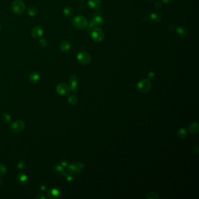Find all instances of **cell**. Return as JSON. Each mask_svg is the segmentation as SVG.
I'll list each match as a JSON object with an SVG mask.
<instances>
[{
  "label": "cell",
  "instance_id": "603a6c76",
  "mask_svg": "<svg viewBox=\"0 0 199 199\" xmlns=\"http://www.w3.org/2000/svg\"><path fill=\"white\" fill-rule=\"evenodd\" d=\"M63 13L67 17H70L73 14V10L70 7H66L64 9Z\"/></svg>",
  "mask_w": 199,
  "mask_h": 199
},
{
  "label": "cell",
  "instance_id": "52a82bcc",
  "mask_svg": "<svg viewBox=\"0 0 199 199\" xmlns=\"http://www.w3.org/2000/svg\"><path fill=\"white\" fill-rule=\"evenodd\" d=\"M25 128V123L23 121L16 120L10 124V128L14 133H19Z\"/></svg>",
  "mask_w": 199,
  "mask_h": 199
},
{
  "label": "cell",
  "instance_id": "4fadbf2b",
  "mask_svg": "<svg viewBox=\"0 0 199 199\" xmlns=\"http://www.w3.org/2000/svg\"><path fill=\"white\" fill-rule=\"evenodd\" d=\"M88 5L91 8L97 10L102 5V0H88Z\"/></svg>",
  "mask_w": 199,
  "mask_h": 199
},
{
  "label": "cell",
  "instance_id": "30bf717a",
  "mask_svg": "<svg viewBox=\"0 0 199 199\" xmlns=\"http://www.w3.org/2000/svg\"><path fill=\"white\" fill-rule=\"evenodd\" d=\"M91 24L93 27H102L104 24V19L103 18L100 16H97L92 19L91 21Z\"/></svg>",
  "mask_w": 199,
  "mask_h": 199
},
{
  "label": "cell",
  "instance_id": "4316f807",
  "mask_svg": "<svg viewBox=\"0 0 199 199\" xmlns=\"http://www.w3.org/2000/svg\"><path fill=\"white\" fill-rule=\"evenodd\" d=\"M7 173V168L4 164H0V176H4Z\"/></svg>",
  "mask_w": 199,
  "mask_h": 199
},
{
  "label": "cell",
  "instance_id": "8992f818",
  "mask_svg": "<svg viewBox=\"0 0 199 199\" xmlns=\"http://www.w3.org/2000/svg\"><path fill=\"white\" fill-rule=\"evenodd\" d=\"M77 60L82 65H88L91 61V55L86 52H81L77 55Z\"/></svg>",
  "mask_w": 199,
  "mask_h": 199
},
{
  "label": "cell",
  "instance_id": "ac0fdd59",
  "mask_svg": "<svg viewBox=\"0 0 199 199\" xmlns=\"http://www.w3.org/2000/svg\"><path fill=\"white\" fill-rule=\"evenodd\" d=\"M53 171L55 173L60 176H66L67 175V173L65 172V171L63 169V167L61 165H55L53 168Z\"/></svg>",
  "mask_w": 199,
  "mask_h": 199
},
{
  "label": "cell",
  "instance_id": "5b68a950",
  "mask_svg": "<svg viewBox=\"0 0 199 199\" xmlns=\"http://www.w3.org/2000/svg\"><path fill=\"white\" fill-rule=\"evenodd\" d=\"M91 36L94 41L99 43L103 40L104 33L101 29L94 28L91 31Z\"/></svg>",
  "mask_w": 199,
  "mask_h": 199
},
{
  "label": "cell",
  "instance_id": "9a60e30c",
  "mask_svg": "<svg viewBox=\"0 0 199 199\" xmlns=\"http://www.w3.org/2000/svg\"><path fill=\"white\" fill-rule=\"evenodd\" d=\"M188 130L192 134H196L199 133V125L198 123H193L188 126Z\"/></svg>",
  "mask_w": 199,
  "mask_h": 199
},
{
  "label": "cell",
  "instance_id": "ba28073f",
  "mask_svg": "<svg viewBox=\"0 0 199 199\" xmlns=\"http://www.w3.org/2000/svg\"><path fill=\"white\" fill-rule=\"evenodd\" d=\"M56 91L57 93L63 96L69 95L71 92L70 86L64 83H59L56 86Z\"/></svg>",
  "mask_w": 199,
  "mask_h": 199
},
{
  "label": "cell",
  "instance_id": "f35d334b",
  "mask_svg": "<svg viewBox=\"0 0 199 199\" xmlns=\"http://www.w3.org/2000/svg\"><path fill=\"white\" fill-rule=\"evenodd\" d=\"M81 1H84V0H80Z\"/></svg>",
  "mask_w": 199,
  "mask_h": 199
},
{
  "label": "cell",
  "instance_id": "74e56055",
  "mask_svg": "<svg viewBox=\"0 0 199 199\" xmlns=\"http://www.w3.org/2000/svg\"><path fill=\"white\" fill-rule=\"evenodd\" d=\"M150 1H156V0H150Z\"/></svg>",
  "mask_w": 199,
  "mask_h": 199
},
{
  "label": "cell",
  "instance_id": "7c38bea8",
  "mask_svg": "<svg viewBox=\"0 0 199 199\" xmlns=\"http://www.w3.org/2000/svg\"><path fill=\"white\" fill-rule=\"evenodd\" d=\"M43 34V30L41 27H36L32 29L31 35L32 38L35 39H37L41 38Z\"/></svg>",
  "mask_w": 199,
  "mask_h": 199
},
{
  "label": "cell",
  "instance_id": "9c48e42d",
  "mask_svg": "<svg viewBox=\"0 0 199 199\" xmlns=\"http://www.w3.org/2000/svg\"><path fill=\"white\" fill-rule=\"evenodd\" d=\"M69 83L70 84V88L71 91L75 92L78 89V84L79 83L78 77L76 75H72L69 79Z\"/></svg>",
  "mask_w": 199,
  "mask_h": 199
},
{
  "label": "cell",
  "instance_id": "8d00e7d4",
  "mask_svg": "<svg viewBox=\"0 0 199 199\" xmlns=\"http://www.w3.org/2000/svg\"><path fill=\"white\" fill-rule=\"evenodd\" d=\"M1 29H2V26H1V25L0 24V30H1Z\"/></svg>",
  "mask_w": 199,
  "mask_h": 199
},
{
  "label": "cell",
  "instance_id": "44dd1931",
  "mask_svg": "<svg viewBox=\"0 0 199 199\" xmlns=\"http://www.w3.org/2000/svg\"><path fill=\"white\" fill-rule=\"evenodd\" d=\"M150 18L151 19L152 21H153L155 22H159L161 21V16L159 14L156 13H154L151 14L150 15Z\"/></svg>",
  "mask_w": 199,
  "mask_h": 199
},
{
  "label": "cell",
  "instance_id": "ffe728a7",
  "mask_svg": "<svg viewBox=\"0 0 199 199\" xmlns=\"http://www.w3.org/2000/svg\"><path fill=\"white\" fill-rule=\"evenodd\" d=\"M187 132L185 128H180L177 131V136L181 139H184L187 136Z\"/></svg>",
  "mask_w": 199,
  "mask_h": 199
},
{
  "label": "cell",
  "instance_id": "1f68e13d",
  "mask_svg": "<svg viewBox=\"0 0 199 199\" xmlns=\"http://www.w3.org/2000/svg\"><path fill=\"white\" fill-rule=\"evenodd\" d=\"M61 166L63 167H67L68 166V162L66 161H63L61 162Z\"/></svg>",
  "mask_w": 199,
  "mask_h": 199
},
{
  "label": "cell",
  "instance_id": "4dcf8cb0",
  "mask_svg": "<svg viewBox=\"0 0 199 199\" xmlns=\"http://www.w3.org/2000/svg\"><path fill=\"white\" fill-rule=\"evenodd\" d=\"M65 177H66V179H67L68 181H72L74 179V178H73V177L72 176V175H68V174H67V175H66Z\"/></svg>",
  "mask_w": 199,
  "mask_h": 199
},
{
  "label": "cell",
  "instance_id": "e575fe53",
  "mask_svg": "<svg viewBox=\"0 0 199 199\" xmlns=\"http://www.w3.org/2000/svg\"><path fill=\"white\" fill-rule=\"evenodd\" d=\"M41 190H46V186L44 185H42L41 186Z\"/></svg>",
  "mask_w": 199,
  "mask_h": 199
},
{
  "label": "cell",
  "instance_id": "277c9868",
  "mask_svg": "<svg viewBox=\"0 0 199 199\" xmlns=\"http://www.w3.org/2000/svg\"><path fill=\"white\" fill-rule=\"evenodd\" d=\"M12 10L16 15H22L25 10L24 2L22 0H15L12 5Z\"/></svg>",
  "mask_w": 199,
  "mask_h": 199
},
{
  "label": "cell",
  "instance_id": "f1b7e54d",
  "mask_svg": "<svg viewBox=\"0 0 199 199\" xmlns=\"http://www.w3.org/2000/svg\"><path fill=\"white\" fill-rule=\"evenodd\" d=\"M39 44L42 47H44L47 45V41L45 38H42L39 41Z\"/></svg>",
  "mask_w": 199,
  "mask_h": 199
},
{
  "label": "cell",
  "instance_id": "d6a6232c",
  "mask_svg": "<svg viewBox=\"0 0 199 199\" xmlns=\"http://www.w3.org/2000/svg\"><path fill=\"white\" fill-rule=\"evenodd\" d=\"M36 199H46V197L44 196V195L42 194H39L36 197Z\"/></svg>",
  "mask_w": 199,
  "mask_h": 199
},
{
  "label": "cell",
  "instance_id": "cb8c5ba5",
  "mask_svg": "<svg viewBox=\"0 0 199 199\" xmlns=\"http://www.w3.org/2000/svg\"><path fill=\"white\" fill-rule=\"evenodd\" d=\"M27 13L29 16H35L38 13V11L35 8L33 7H29L27 9Z\"/></svg>",
  "mask_w": 199,
  "mask_h": 199
},
{
  "label": "cell",
  "instance_id": "7402d4cb",
  "mask_svg": "<svg viewBox=\"0 0 199 199\" xmlns=\"http://www.w3.org/2000/svg\"><path fill=\"white\" fill-rule=\"evenodd\" d=\"M68 102L72 106H75L78 103V98L75 95H71L68 99Z\"/></svg>",
  "mask_w": 199,
  "mask_h": 199
},
{
  "label": "cell",
  "instance_id": "83f0119b",
  "mask_svg": "<svg viewBox=\"0 0 199 199\" xmlns=\"http://www.w3.org/2000/svg\"><path fill=\"white\" fill-rule=\"evenodd\" d=\"M18 168L19 170H21L26 169V168H27V164H26L25 162L24 161H19V163L18 164Z\"/></svg>",
  "mask_w": 199,
  "mask_h": 199
},
{
  "label": "cell",
  "instance_id": "5bb4252c",
  "mask_svg": "<svg viewBox=\"0 0 199 199\" xmlns=\"http://www.w3.org/2000/svg\"><path fill=\"white\" fill-rule=\"evenodd\" d=\"M47 196L49 199H58L61 197V193L57 189H52L48 191Z\"/></svg>",
  "mask_w": 199,
  "mask_h": 199
},
{
  "label": "cell",
  "instance_id": "3957f363",
  "mask_svg": "<svg viewBox=\"0 0 199 199\" xmlns=\"http://www.w3.org/2000/svg\"><path fill=\"white\" fill-rule=\"evenodd\" d=\"M72 25L78 29H84L88 25V21L85 18L81 15L75 16L72 21Z\"/></svg>",
  "mask_w": 199,
  "mask_h": 199
},
{
  "label": "cell",
  "instance_id": "f546056e",
  "mask_svg": "<svg viewBox=\"0 0 199 199\" xmlns=\"http://www.w3.org/2000/svg\"><path fill=\"white\" fill-rule=\"evenodd\" d=\"M199 145L197 144L196 146H195L194 147V151H195V153L197 155L199 154Z\"/></svg>",
  "mask_w": 199,
  "mask_h": 199
},
{
  "label": "cell",
  "instance_id": "836d02e7",
  "mask_svg": "<svg viewBox=\"0 0 199 199\" xmlns=\"http://www.w3.org/2000/svg\"><path fill=\"white\" fill-rule=\"evenodd\" d=\"M162 1H163L164 2H165L166 4H170V3L172 2L173 0H162Z\"/></svg>",
  "mask_w": 199,
  "mask_h": 199
},
{
  "label": "cell",
  "instance_id": "6da1fadb",
  "mask_svg": "<svg viewBox=\"0 0 199 199\" xmlns=\"http://www.w3.org/2000/svg\"><path fill=\"white\" fill-rule=\"evenodd\" d=\"M151 83L150 80L147 78H144L140 80L137 84V91L142 94H145L148 92L151 88Z\"/></svg>",
  "mask_w": 199,
  "mask_h": 199
},
{
  "label": "cell",
  "instance_id": "d590c367",
  "mask_svg": "<svg viewBox=\"0 0 199 199\" xmlns=\"http://www.w3.org/2000/svg\"><path fill=\"white\" fill-rule=\"evenodd\" d=\"M2 183H3V181H2V179H0V186L2 185Z\"/></svg>",
  "mask_w": 199,
  "mask_h": 199
},
{
  "label": "cell",
  "instance_id": "7a4b0ae2",
  "mask_svg": "<svg viewBox=\"0 0 199 199\" xmlns=\"http://www.w3.org/2000/svg\"><path fill=\"white\" fill-rule=\"evenodd\" d=\"M84 164L81 162H75L68 165V171L71 175H77L83 172L84 170Z\"/></svg>",
  "mask_w": 199,
  "mask_h": 199
},
{
  "label": "cell",
  "instance_id": "2e32d148",
  "mask_svg": "<svg viewBox=\"0 0 199 199\" xmlns=\"http://www.w3.org/2000/svg\"><path fill=\"white\" fill-rule=\"evenodd\" d=\"M29 80L32 83L37 84L40 81V75L36 71L32 72L29 75Z\"/></svg>",
  "mask_w": 199,
  "mask_h": 199
},
{
  "label": "cell",
  "instance_id": "8fae6325",
  "mask_svg": "<svg viewBox=\"0 0 199 199\" xmlns=\"http://www.w3.org/2000/svg\"><path fill=\"white\" fill-rule=\"evenodd\" d=\"M16 180L20 185L23 186L27 185L29 182L28 177L23 173H21L18 175Z\"/></svg>",
  "mask_w": 199,
  "mask_h": 199
},
{
  "label": "cell",
  "instance_id": "484cf974",
  "mask_svg": "<svg viewBox=\"0 0 199 199\" xmlns=\"http://www.w3.org/2000/svg\"><path fill=\"white\" fill-rule=\"evenodd\" d=\"M2 119L4 122L8 123V122H10V120L11 119V117L9 114H7V113H4V114H3L2 116Z\"/></svg>",
  "mask_w": 199,
  "mask_h": 199
},
{
  "label": "cell",
  "instance_id": "e0dca14e",
  "mask_svg": "<svg viewBox=\"0 0 199 199\" xmlns=\"http://www.w3.org/2000/svg\"><path fill=\"white\" fill-rule=\"evenodd\" d=\"M71 44L69 41H63L60 45V50L63 53H66L70 50Z\"/></svg>",
  "mask_w": 199,
  "mask_h": 199
},
{
  "label": "cell",
  "instance_id": "d6986e66",
  "mask_svg": "<svg viewBox=\"0 0 199 199\" xmlns=\"http://www.w3.org/2000/svg\"><path fill=\"white\" fill-rule=\"evenodd\" d=\"M176 32L181 37V38H185L187 35V32L186 28L183 26H179L176 28Z\"/></svg>",
  "mask_w": 199,
  "mask_h": 199
},
{
  "label": "cell",
  "instance_id": "d4e9b609",
  "mask_svg": "<svg viewBox=\"0 0 199 199\" xmlns=\"http://www.w3.org/2000/svg\"><path fill=\"white\" fill-rule=\"evenodd\" d=\"M146 199H159V197L156 192H150L146 196Z\"/></svg>",
  "mask_w": 199,
  "mask_h": 199
}]
</instances>
